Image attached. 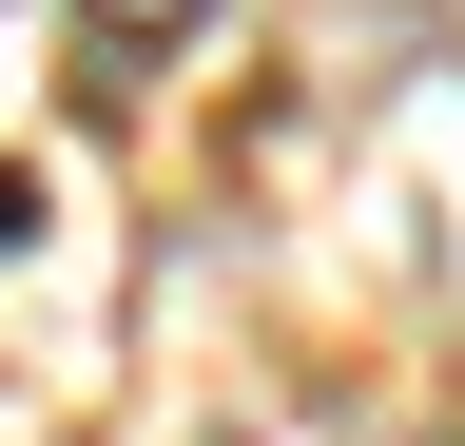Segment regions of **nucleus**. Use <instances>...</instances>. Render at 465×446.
<instances>
[{"instance_id": "f257e3e1", "label": "nucleus", "mask_w": 465, "mask_h": 446, "mask_svg": "<svg viewBox=\"0 0 465 446\" xmlns=\"http://www.w3.org/2000/svg\"><path fill=\"white\" fill-rule=\"evenodd\" d=\"M78 20H97V39H136V59H155V39H194V20H213V0H78Z\"/></svg>"}, {"instance_id": "f03ea898", "label": "nucleus", "mask_w": 465, "mask_h": 446, "mask_svg": "<svg viewBox=\"0 0 465 446\" xmlns=\"http://www.w3.org/2000/svg\"><path fill=\"white\" fill-rule=\"evenodd\" d=\"M20 233H39V194H20V175H0V253H20Z\"/></svg>"}]
</instances>
